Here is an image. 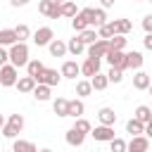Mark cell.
I'll return each mask as SVG.
<instances>
[{"instance_id": "6da1fadb", "label": "cell", "mask_w": 152, "mask_h": 152, "mask_svg": "<svg viewBox=\"0 0 152 152\" xmlns=\"http://www.w3.org/2000/svg\"><path fill=\"white\" fill-rule=\"evenodd\" d=\"M10 62H12L17 69L28 64V45H26L24 40H17L14 45H10Z\"/></svg>"}, {"instance_id": "7a4b0ae2", "label": "cell", "mask_w": 152, "mask_h": 152, "mask_svg": "<svg viewBox=\"0 0 152 152\" xmlns=\"http://www.w3.org/2000/svg\"><path fill=\"white\" fill-rule=\"evenodd\" d=\"M19 76H17V66L14 64H2L0 66V86L10 88V86H17Z\"/></svg>"}, {"instance_id": "3957f363", "label": "cell", "mask_w": 152, "mask_h": 152, "mask_svg": "<svg viewBox=\"0 0 152 152\" xmlns=\"http://www.w3.org/2000/svg\"><path fill=\"white\" fill-rule=\"evenodd\" d=\"M38 12L45 14L48 19H59V17H62V5H57V2H52V0H40V2H38Z\"/></svg>"}, {"instance_id": "277c9868", "label": "cell", "mask_w": 152, "mask_h": 152, "mask_svg": "<svg viewBox=\"0 0 152 152\" xmlns=\"http://www.w3.org/2000/svg\"><path fill=\"white\" fill-rule=\"evenodd\" d=\"M83 14H86V19H88V24L90 26H102L104 24V19H107V14H104V7H86V10H81Z\"/></svg>"}, {"instance_id": "5b68a950", "label": "cell", "mask_w": 152, "mask_h": 152, "mask_svg": "<svg viewBox=\"0 0 152 152\" xmlns=\"http://www.w3.org/2000/svg\"><path fill=\"white\" fill-rule=\"evenodd\" d=\"M107 57V62L112 64V66H119V69H128V62H126V52L124 50H114V48H109V52L104 55Z\"/></svg>"}, {"instance_id": "8992f818", "label": "cell", "mask_w": 152, "mask_h": 152, "mask_svg": "<svg viewBox=\"0 0 152 152\" xmlns=\"http://www.w3.org/2000/svg\"><path fill=\"white\" fill-rule=\"evenodd\" d=\"M109 38H97L95 43H90L88 45V55H93V57H104L107 52H109Z\"/></svg>"}, {"instance_id": "52a82bcc", "label": "cell", "mask_w": 152, "mask_h": 152, "mask_svg": "<svg viewBox=\"0 0 152 152\" xmlns=\"http://www.w3.org/2000/svg\"><path fill=\"white\" fill-rule=\"evenodd\" d=\"M59 78H62V74H57V69H43L38 76H36V81L38 83H45V86H57L59 83Z\"/></svg>"}, {"instance_id": "ba28073f", "label": "cell", "mask_w": 152, "mask_h": 152, "mask_svg": "<svg viewBox=\"0 0 152 152\" xmlns=\"http://www.w3.org/2000/svg\"><path fill=\"white\" fill-rule=\"evenodd\" d=\"M90 135H93L95 140H100V142H109V140L114 138V128L107 126V124H100V126H95V128L90 131Z\"/></svg>"}, {"instance_id": "9c48e42d", "label": "cell", "mask_w": 152, "mask_h": 152, "mask_svg": "<svg viewBox=\"0 0 152 152\" xmlns=\"http://www.w3.org/2000/svg\"><path fill=\"white\" fill-rule=\"evenodd\" d=\"M55 38V33H52V28L50 26H40L36 33H33V43L40 48V45H50V40Z\"/></svg>"}, {"instance_id": "30bf717a", "label": "cell", "mask_w": 152, "mask_h": 152, "mask_svg": "<svg viewBox=\"0 0 152 152\" xmlns=\"http://www.w3.org/2000/svg\"><path fill=\"white\" fill-rule=\"evenodd\" d=\"M100 59H102V57H93V55H88V59L81 64V74H83V76H95V74L100 71Z\"/></svg>"}, {"instance_id": "8fae6325", "label": "cell", "mask_w": 152, "mask_h": 152, "mask_svg": "<svg viewBox=\"0 0 152 152\" xmlns=\"http://www.w3.org/2000/svg\"><path fill=\"white\" fill-rule=\"evenodd\" d=\"M147 147H150V138L147 135H133L131 138V142H128V150L131 152H147Z\"/></svg>"}, {"instance_id": "7c38bea8", "label": "cell", "mask_w": 152, "mask_h": 152, "mask_svg": "<svg viewBox=\"0 0 152 152\" xmlns=\"http://www.w3.org/2000/svg\"><path fill=\"white\" fill-rule=\"evenodd\" d=\"M83 140H86V133H83V131H78V128H74V126L66 131V142H69L71 147H81Z\"/></svg>"}, {"instance_id": "4fadbf2b", "label": "cell", "mask_w": 152, "mask_h": 152, "mask_svg": "<svg viewBox=\"0 0 152 152\" xmlns=\"http://www.w3.org/2000/svg\"><path fill=\"white\" fill-rule=\"evenodd\" d=\"M59 74H62L64 78H76V76L81 74V66H78L76 62H71V59H69V62H64V64H62V71H59Z\"/></svg>"}, {"instance_id": "5bb4252c", "label": "cell", "mask_w": 152, "mask_h": 152, "mask_svg": "<svg viewBox=\"0 0 152 152\" xmlns=\"http://www.w3.org/2000/svg\"><path fill=\"white\" fill-rule=\"evenodd\" d=\"M150 74H145V71H138L135 76H133V88L135 90H147L150 88Z\"/></svg>"}, {"instance_id": "9a60e30c", "label": "cell", "mask_w": 152, "mask_h": 152, "mask_svg": "<svg viewBox=\"0 0 152 152\" xmlns=\"http://www.w3.org/2000/svg\"><path fill=\"white\" fill-rule=\"evenodd\" d=\"M97 119H100V124H107V126H114L116 124V114H114L112 107H102L97 112Z\"/></svg>"}, {"instance_id": "2e32d148", "label": "cell", "mask_w": 152, "mask_h": 152, "mask_svg": "<svg viewBox=\"0 0 152 152\" xmlns=\"http://www.w3.org/2000/svg\"><path fill=\"white\" fill-rule=\"evenodd\" d=\"M48 48H50V55H52V57H64V55L69 52V50H66V43H62V40H57V38H52Z\"/></svg>"}, {"instance_id": "e0dca14e", "label": "cell", "mask_w": 152, "mask_h": 152, "mask_svg": "<svg viewBox=\"0 0 152 152\" xmlns=\"http://www.w3.org/2000/svg\"><path fill=\"white\" fill-rule=\"evenodd\" d=\"M36 78L33 76H21L19 81H17V88H19V93H33V88H36Z\"/></svg>"}, {"instance_id": "ac0fdd59", "label": "cell", "mask_w": 152, "mask_h": 152, "mask_svg": "<svg viewBox=\"0 0 152 152\" xmlns=\"http://www.w3.org/2000/svg\"><path fill=\"white\" fill-rule=\"evenodd\" d=\"M90 83H93V90H104V88L109 86V76L97 71L95 76H90Z\"/></svg>"}, {"instance_id": "d6986e66", "label": "cell", "mask_w": 152, "mask_h": 152, "mask_svg": "<svg viewBox=\"0 0 152 152\" xmlns=\"http://www.w3.org/2000/svg\"><path fill=\"white\" fill-rule=\"evenodd\" d=\"M17 40H19V38H17V31H14V28H2V31H0V45L7 48V45H14Z\"/></svg>"}, {"instance_id": "ffe728a7", "label": "cell", "mask_w": 152, "mask_h": 152, "mask_svg": "<svg viewBox=\"0 0 152 152\" xmlns=\"http://www.w3.org/2000/svg\"><path fill=\"white\" fill-rule=\"evenodd\" d=\"M71 26H74V31H76V33H81V31H83V28H88L90 24H88L86 14H83V12H78V14H74V17H71Z\"/></svg>"}, {"instance_id": "44dd1931", "label": "cell", "mask_w": 152, "mask_h": 152, "mask_svg": "<svg viewBox=\"0 0 152 152\" xmlns=\"http://www.w3.org/2000/svg\"><path fill=\"white\" fill-rule=\"evenodd\" d=\"M52 109H55V114H57V116H69V100L57 97V100L52 102Z\"/></svg>"}, {"instance_id": "7402d4cb", "label": "cell", "mask_w": 152, "mask_h": 152, "mask_svg": "<svg viewBox=\"0 0 152 152\" xmlns=\"http://www.w3.org/2000/svg\"><path fill=\"white\" fill-rule=\"evenodd\" d=\"M126 133H131V135H140V133H145V124L140 121V119H131L128 124H126Z\"/></svg>"}, {"instance_id": "603a6c76", "label": "cell", "mask_w": 152, "mask_h": 152, "mask_svg": "<svg viewBox=\"0 0 152 152\" xmlns=\"http://www.w3.org/2000/svg\"><path fill=\"white\" fill-rule=\"evenodd\" d=\"M116 33V24L114 21H104L102 26H97V36L100 38H112Z\"/></svg>"}, {"instance_id": "cb8c5ba5", "label": "cell", "mask_w": 152, "mask_h": 152, "mask_svg": "<svg viewBox=\"0 0 152 152\" xmlns=\"http://www.w3.org/2000/svg\"><path fill=\"white\" fill-rule=\"evenodd\" d=\"M66 50H69V52H71V55L76 57V55H81V52L86 50V43H83V40H81L78 36H76V38H71V40L66 43Z\"/></svg>"}, {"instance_id": "d4e9b609", "label": "cell", "mask_w": 152, "mask_h": 152, "mask_svg": "<svg viewBox=\"0 0 152 152\" xmlns=\"http://www.w3.org/2000/svg\"><path fill=\"white\" fill-rule=\"evenodd\" d=\"M33 97L40 100V102L50 100V86H45V83H36V88H33Z\"/></svg>"}, {"instance_id": "484cf974", "label": "cell", "mask_w": 152, "mask_h": 152, "mask_svg": "<svg viewBox=\"0 0 152 152\" xmlns=\"http://www.w3.org/2000/svg\"><path fill=\"white\" fill-rule=\"evenodd\" d=\"M126 62H128V69H140L142 66V55L140 52H126Z\"/></svg>"}, {"instance_id": "4316f807", "label": "cell", "mask_w": 152, "mask_h": 152, "mask_svg": "<svg viewBox=\"0 0 152 152\" xmlns=\"http://www.w3.org/2000/svg\"><path fill=\"white\" fill-rule=\"evenodd\" d=\"M78 38H81V40H83L86 45H90V43H95V40L100 38V36L95 33V28H90V26H88V28H83V31L78 33Z\"/></svg>"}, {"instance_id": "83f0119b", "label": "cell", "mask_w": 152, "mask_h": 152, "mask_svg": "<svg viewBox=\"0 0 152 152\" xmlns=\"http://www.w3.org/2000/svg\"><path fill=\"white\" fill-rule=\"evenodd\" d=\"M43 69H45V66H43L40 59H28V64H26V71H28V76H33V78H36Z\"/></svg>"}, {"instance_id": "f1b7e54d", "label": "cell", "mask_w": 152, "mask_h": 152, "mask_svg": "<svg viewBox=\"0 0 152 152\" xmlns=\"http://www.w3.org/2000/svg\"><path fill=\"white\" fill-rule=\"evenodd\" d=\"M83 112H86V107H83L81 100H69V116L76 119V116H81Z\"/></svg>"}, {"instance_id": "f546056e", "label": "cell", "mask_w": 152, "mask_h": 152, "mask_svg": "<svg viewBox=\"0 0 152 152\" xmlns=\"http://www.w3.org/2000/svg\"><path fill=\"white\" fill-rule=\"evenodd\" d=\"M12 150H14V152H33L36 145L28 142V140H14V142H12Z\"/></svg>"}, {"instance_id": "4dcf8cb0", "label": "cell", "mask_w": 152, "mask_h": 152, "mask_svg": "<svg viewBox=\"0 0 152 152\" xmlns=\"http://www.w3.org/2000/svg\"><path fill=\"white\" fill-rule=\"evenodd\" d=\"M135 119H140L142 124H147V121L152 119V107H147V104H140V107L135 109Z\"/></svg>"}, {"instance_id": "1f68e13d", "label": "cell", "mask_w": 152, "mask_h": 152, "mask_svg": "<svg viewBox=\"0 0 152 152\" xmlns=\"http://www.w3.org/2000/svg\"><path fill=\"white\" fill-rule=\"evenodd\" d=\"M90 93H93V83H90V81H78V83H76V95L86 97V95H90Z\"/></svg>"}, {"instance_id": "d6a6232c", "label": "cell", "mask_w": 152, "mask_h": 152, "mask_svg": "<svg viewBox=\"0 0 152 152\" xmlns=\"http://www.w3.org/2000/svg\"><path fill=\"white\" fill-rule=\"evenodd\" d=\"M109 45H112L114 50H124V48H126V38H124V33H114V36L109 38Z\"/></svg>"}, {"instance_id": "836d02e7", "label": "cell", "mask_w": 152, "mask_h": 152, "mask_svg": "<svg viewBox=\"0 0 152 152\" xmlns=\"http://www.w3.org/2000/svg\"><path fill=\"white\" fill-rule=\"evenodd\" d=\"M107 76H109V83H121V81H124V69H119V66H112Z\"/></svg>"}, {"instance_id": "e575fe53", "label": "cell", "mask_w": 152, "mask_h": 152, "mask_svg": "<svg viewBox=\"0 0 152 152\" xmlns=\"http://www.w3.org/2000/svg\"><path fill=\"white\" fill-rule=\"evenodd\" d=\"M114 24H116V33H124V36H126V33L133 28V24H131L128 19H116Z\"/></svg>"}, {"instance_id": "d590c367", "label": "cell", "mask_w": 152, "mask_h": 152, "mask_svg": "<svg viewBox=\"0 0 152 152\" xmlns=\"http://www.w3.org/2000/svg\"><path fill=\"white\" fill-rule=\"evenodd\" d=\"M109 147H112V152H124V150H128V142H124L121 138H112Z\"/></svg>"}, {"instance_id": "8d00e7d4", "label": "cell", "mask_w": 152, "mask_h": 152, "mask_svg": "<svg viewBox=\"0 0 152 152\" xmlns=\"http://www.w3.org/2000/svg\"><path fill=\"white\" fill-rule=\"evenodd\" d=\"M74 14H76V5H74L71 0L62 2V17H74Z\"/></svg>"}, {"instance_id": "74e56055", "label": "cell", "mask_w": 152, "mask_h": 152, "mask_svg": "<svg viewBox=\"0 0 152 152\" xmlns=\"http://www.w3.org/2000/svg\"><path fill=\"white\" fill-rule=\"evenodd\" d=\"M74 128H78V131H83V133H90V131H93L90 121H86V119H81V116H76V124H74Z\"/></svg>"}, {"instance_id": "f35d334b", "label": "cell", "mask_w": 152, "mask_h": 152, "mask_svg": "<svg viewBox=\"0 0 152 152\" xmlns=\"http://www.w3.org/2000/svg\"><path fill=\"white\" fill-rule=\"evenodd\" d=\"M0 131H2V135H5V138H17V135L21 133V131H19V128H14L12 124H5Z\"/></svg>"}, {"instance_id": "ab89813d", "label": "cell", "mask_w": 152, "mask_h": 152, "mask_svg": "<svg viewBox=\"0 0 152 152\" xmlns=\"http://www.w3.org/2000/svg\"><path fill=\"white\" fill-rule=\"evenodd\" d=\"M14 31H17V38H19V40H26V38L31 36V28H28L26 24H19V26H17Z\"/></svg>"}, {"instance_id": "60d3db41", "label": "cell", "mask_w": 152, "mask_h": 152, "mask_svg": "<svg viewBox=\"0 0 152 152\" xmlns=\"http://www.w3.org/2000/svg\"><path fill=\"white\" fill-rule=\"evenodd\" d=\"M7 124H12L14 128H19V131H21V128H24V116H21V114H10Z\"/></svg>"}, {"instance_id": "b9f144b4", "label": "cell", "mask_w": 152, "mask_h": 152, "mask_svg": "<svg viewBox=\"0 0 152 152\" xmlns=\"http://www.w3.org/2000/svg\"><path fill=\"white\" fill-rule=\"evenodd\" d=\"M7 59H10V50H5V45H0V66L7 64Z\"/></svg>"}, {"instance_id": "7bdbcfd3", "label": "cell", "mask_w": 152, "mask_h": 152, "mask_svg": "<svg viewBox=\"0 0 152 152\" xmlns=\"http://www.w3.org/2000/svg\"><path fill=\"white\" fill-rule=\"evenodd\" d=\"M142 28H145L147 33H152V14H147V17L142 19Z\"/></svg>"}, {"instance_id": "ee69618b", "label": "cell", "mask_w": 152, "mask_h": 152, "mask_svg": "<svg viewBox=\"0 0 152 152\" xmlns=\"http://www.w3.org/2000/svg\"><path fill=\"white\" fill-rule=\"evenodd\" d=\"M142 45H145L147 50H152V33H147V36L142 38Z\"/></svg>"}, {"instance_id": "f6af8a7d", "label": "cell", "mask_w": 152, "mask_h": 152, "mask_svg": "<svg viewBox=\"0 0 152 152\" xmlns=\"http://www.w3.org/2000/svg\"><path fill=\"white\" fill-rule=\"evenodd\" d=\"M145 135H147V138L152 140V119H150V121L145 124Z\"/></svg>"}, {"instance_id": "bcb514c9", "label": "cell", "mask_w": 152, "mask_h": 152, "mask_svg": "<svg viewBox=\"0 0 152 152\" xmlns=\"http://www.w3.org/2000/svg\"><path fill=\"white\" fill-rule=\"evenodd\" d=\"M26 2H28V0H10V5H12V7H24Z\"/></svg>"}, {"instance_id": "7dc6e473", "label": "cell", "mask_w": 152, "mask_h": 152, "mask_svg": "<svg viewBox=\"0 0 152 152\" xmlns=\"http://www.w3.org/2000/svg\"><path fill=\"white\" fill-rule=\"evenodd\" d=\"M100 2H102V7H112L116 0H100Z\"/></svg>"}, {"instance_id": "c3c4849f", "label": "cell", "mask_w": 152, "mask_h": 152, "mask_svg": "<svg viewBox=\"0 0 152 152\" xmlns=\"http://www.w3.org/2000/svg\"><path fill=\"white\" fill-rule=\"evenodd\" d=\"M5 124H7V121H5V116H2V114H0V128H2V126H5Z\"/></svg>"}, {"instance_id": "681fc988", "label": "cell", "mask_w": 152, "mask_h": 152, "mask_svg": "<svg viewBox=\"0 0 152 152\" xmlns=\"http://www.w3.org/2000/svg\"><path fill=\"white\" fill-rule=\"evenodd\" d=\"M52 2H57V5H62V2H66V0H52Z\"/></svg>"}, {"instance_id": "f907efd6", "label": "cell", "mask_w": 152, "mask_h": 152, "mask_svg": "<svg viewBox=\"0 0 152 152\" xmlns=\"http://www.w3.org/2000/svg\"><path fill=\"white\" fill-rule=\"evenodd\" d=\"M147 90H150V95H152V83H150V88H147Z\"/></svg>"}, {"instance_id": "816d5d0a", "label": "cell", "mask_w": 152, "mask_h": 152, "mask_svg": "<svg viewBox=\"0 0 152 152\" xmlns=\"http://www.w3.org/2000/svg\"><path fill=\"white\" fill-rule=\"evenodd\" d=\"M150 2H152V0H150Z\"/></svg>"}]
</instances>
